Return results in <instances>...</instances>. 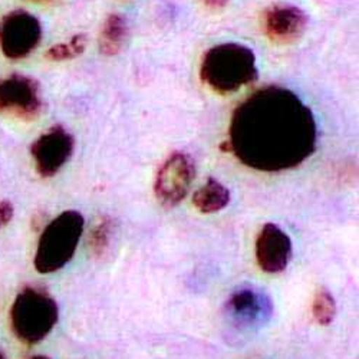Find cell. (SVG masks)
<instances>
[{
    "instance_id": "cell-1",
    "label": "cell",
    "mask_w": 359,
    "mask_h": 359,
    "mask_svg": "<svg viewBox=\"0 0 359 359\" xmlns=\"http://www.w3.org/2000/svg\"><path fill=\"white\" fill-rule=\"evenodd\" d=\"M316 144L311 108L290 89L269 85L237 105L223 148L249 168L279 172L305 163Z\"/></svg>"
},
{
    "instance_id": "cell-2",
    "label": "cell",
    "mask_w": 359,
    "mask_h": 359,
    "mask_svg": "<svg viewBox=\"0 0 359 359\" xmlns=\"http://www.w3.org/2000/svg\"><path fill=\"white\" fill-rule=\"evenodd\" d=\"M200 78L213 93L229 95L257 79L255 52L242 43H220L201 59Z\"/></svg>"
},
{
    "instance_id": "cell-3",
    "label": "cell",
    "mask_w": 359,
    "mask_h": 359,
    "mask_svg": "<svg viewBox=\"0 0 359 359\" xmlns=\"http://www.w3.org/2000/svg\"><path fill=\"white\" fill-rule=\"evenodd\" d=\"M85 220L76 210H67L53 219L42 231L35 255V269L42 273H53L69 263L79 245Z\"/></svg>"
},
{
    "instance_id": "cell-4",
    "label": "cell",
    "mask_w": 359,
    "mask_h": 359,
    "mask_svg": "<svg viewBox=\"0 0 359 359\" xmlns=\"http://www.w3.org/2000/svg\"><path fill=\"white\" fill-rule=\"evenodd\" d=\"M57 316L55 299L36 287H25L11 308L13 332L26 344H38L45 339L56 325Z\"/></svg>"
},
{
    "instance_id": "cell-5",
    "label": "cell",
    "mask_w": 359,
    "mask_h": 359,
    "mask_svg": "<svg viewBox=\"0 0 359 359\" xmlns=\"http://www.w3.org/2000/svg\"><path fill=\"white\" fill-rule=\"evenodd\" d=\"M273 301L263 289L243 285L234 289L224 304L226 320L238 331H253L273 316Z\"/></svg>"
},
{
    "instance_id": "cell-6",
    "label": "cell",
    "mask_w": 359,
    "mask_h": 359,
    "mask_svg": "<svg viewBox=\"0 0 359 359\" xmlns=\"http://www.w3.org/2000/svg\"><path fill=\"white\" fill-rule=\"evenodd\" d=\"M42 111V93L36 79L20 74L0 79V114L32 121Z\"/></svg>"
},
{
    "instance_id": "cell-7",
    "label": "cell",
    "mask_w": 359,
    "mask_h": 359,
    "mask_svg": "<svg viewBox=\"0 0 359 359\" xmlns=\"http://www.w3.org/2000/svg\"><path fill=\"white\" fill-rule=\"evenodd\" d=\"M196 177V165L193 158L182 151H174L161 164L154 193L157 200L165 207L172 208L182 203L190 191Z\"/></svg>"
},
{
    "instance_id": "cell-8",
    "label": "cell",
    "mask_w": 359,
    "mask_h": 359,
    "mask_svg": "<svg viewBox=\"0 0 359 359\" xmlns=\"http://www.w3.org/2000/svg\"><path fill=\"white\" fill-rule=\"evenodd\" d=\"M42 38V25L26 11H13L0 20V49L8 59H23L31 55Z\"/></svg>"
},
{
    "instance_id": "cell-9",
    "label": "cell",
    "mask_w": 359,
    "mask_h": 359,
    "mask_svg": "<svg viewBox=\"0 0 359 359\" xmlns=\"http://www.w3.org/2000/svg\"><path fill=\"white\" fill-rule=\"evenodd\" d=\"M74 148V135L67 128L61 126L49 128L31 145L36 171L42 177H53L69 161Z\"/></svg>"
},
{
    "instance_id": "cell-10",
    "label": "cell",
    "mask_w": 359,
    "mask_h": 359,
    "mask_svg": "<svg viewBox=\"0 0 359 359\" xmlns=\"http://www.w3.org/2000/svg\"><path fill=\"white\" fill-rule=\"evenodd\" d=\"M308 27V15L297 6L278 4L269 6L262 15V29L269 41L279 45L294 43Z\"/></svg>"
},
{
    "instance_id": "cell-11",
    "label": "cell",
    "mask_w": 359,
    "mask_h": 359,
    "mask_svg": "<svg viewBox=\"0 0 359 359\" xmlns=\"http://www.w3.org/2000/svg\"><path fill=\"white\" fill-rule=\"evenodd\" d=\"M293 255L290 237L273 223H266L256 238V260L263 272L276 275L287 267Z\"/></svg>"
},
{
    "instance_id": "cell-12",
    "label": "cell",
    "mask_w": 359,
    "mask_h": 359,
    "mask_svg": "<svg viewBox=\"0 0 359 359\" xmlns=\"http://www.w3.org/2000/svg\"><path fill=\"white\" fill-rule=\"evenodd\" d=\"M230 203V191L219 180L210 177L193 196V204L203 215H215L222 212Z\"/></svg>"
},
{
    "instance_id": "cell-13",
    "label": "cell",
    "mask_w": 359,
    "mask_h": 359,
    "mask_svg": "<svg viewBox=\"0 0 359 359\" xmlns=\"http://www.w3.org/2000/svg\"><path fill=\"white\" fill-rule=\"evenodd\" d=\"M128 36V23L124 16L119 13H112L104 22L101 36H100V50L105 56H115L123 50Z\"/></svg>"
},
{
    "instance_id": "cell-14",
    "label": "cell",
    "mask_w": 359,
    "mask_h": 359,
    "mask_svg": "<svg viewBox=\"0 0 359 359\" xmlns=\"http://www.w3.org/2000/svg\"><path fill=\"white\" fill-rule=\"evenodd\" d=\"M115 224L111 217H101L89 233V246H91L93 255L97 259H105L111 253L114 243Z\"/></svg>"
},
{
    "instance_id": "cell-15",
    "label": "cell",
    "mask_w": 359,
    "mask_h": 359,
    "mask_svg": "<svg viewBox=\"0 0 359 359\" xmlns=\"http://www.w3.org/2000/svg\"><path fill=\"white\" fill-rule=\"evenodd\" d=\"M337 312H338V308H337V301H335L334 294L325 287L319 289L315 293L313 302H312L313 319L319 325L327 326L334 322Z\"/></svg>"
},
{
    "instance_id": "cell-16",
    "label": "cell",
    "mask_w": 359,
    "mask_h": 359,
    "mask_svg": "<svg viewBox=\"0 0 359 359\" xmlns=\"http://www.w3.org/2000/svg\"><path fill=\"white\" fill-rule=\"evenodd\" d=\"M86 43H88V39L85 35L82 34L75 35L65 43H59L49 48L46 52V57L53 62L69 61V59H74L85 52Z\"/></svg>"
},
{
    "instance_id": "cell-17",
    "label": "cell",
    "mask_w": 359,
    "mask_h": 359,
    "mask_svg": "<svg viewBox=\"0 0 359 359\" xmlns=\"http://www.w3.org/2000/svg\"><path fill=\"white\" fill-rule=\"evenodd\" d=\"M13 215H15L13 204L9 200L0 201V229H4L12 222Z\"/></svg>"
},
{
    "instance_id": "cell-18",
    "label": "cell",
    "mask_w": 359,
    "mask_h": 359,
    "mask_svg": "<svg viewBox=\"0 0 359 359\" xmlns=\"http://www.w3.org/2000/svg\"><path fill=\"white\" fill-rule=\"evenodd\" d=\"M200 2L208 8V9H213V11H219V9H223L226 8L231 0H200Z\"/></svg>"
},
{
    "instance_id": "cell-19",
    "label": "cell",
    "mask_w": 359,
    "mask_h": 359,
    "mask_svg": "<svg viewBox=\"0 0 359 359\" xmlns=\"http://www.w3.org/2000/svg\"><path fill=\"white\" fill-rule=\"evenodd\" d=\"M32 359H50V358H48V356H43V355H38V356H34Z\"/></svg>"
},
{
    "instance_id": "cell-20",
    "label": "cell",
    "mask_w": 359,
    "mask_h": 359,
    "mask_svg": "<svg viewBox=\"0 0 359 359\" xmlns=\"http://www.w3.org/2000/svg\"><path fill=\"white\" fill-rule=\"evenodd\" d=\"M0 359H4V356H2V353H0Z\"/></svg>"
},
{
    "instance_id": "cell-21",
    "label": "cell",
    "mask_w": 359,
    "mask_h": 359,
    "mask_svg": "<svg viewBox=\"0 0 359 359\" xmlns=\"http://www.w3.org/2000/svg\"><path fill=\"white\" fill-rule=\"evenodd\" d=\"M38 2H42V0H38Z\"/></svg>"
}]
</instances>
